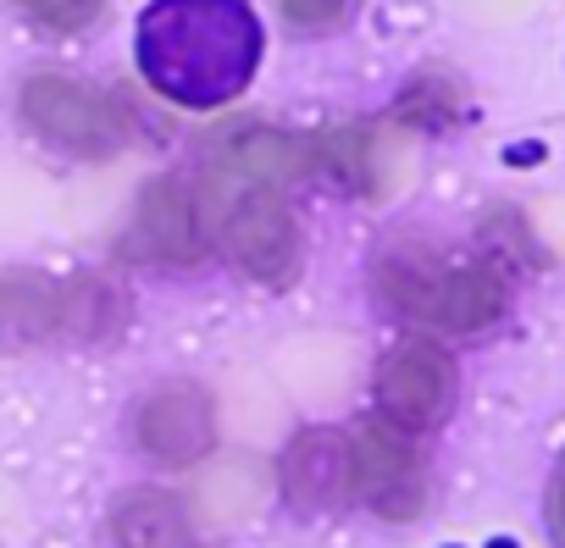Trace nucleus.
Instances as JSON below:
<instances>
[{
    "instance_id": "6",
    "label": "nucleus",
    "mask_w": 565,
    "mask_h": 548,
    "mask_svg": "<svg viewBox=\"0 0 565 548\" xmlns=\"http://www.w3.org/2000/svg\"><path fill=\"white\" fill-rule=\"evenodd\" d=\"M455 394V361L438 339H405L377 366V410L399 432H427L444 421Z\"/></svg>"
},
{
    "instance_id": "11",
    "label": "nucleus",
    "mask_w": 565,
    "mask_h": 548,
    "mask_svg": "<svg viewBox=\"0 0 565 548\" xmlns=\"http://www.w3.org/2000/svg\"><path fill=\"white\" fill-rule=\"evenodd\" d=\"M139 244L161 260H194L200 255V205L178 178H156L139 200Z\"/></svg>"
},
{
    "instance_id": "7",
    "label": "nucleus",
    "mask_w": 565,
    "mask_h": 548,
    "mask_svg": "<svg viewBox=\"0 0 565 548\" xmlns=\"http://www.w3.org/2000/svg\"><path fill=\"white\" fill-rule=\"evenodd\" d=\"M350 487L383 515V520H416L427 504V476L416 449L399 427L372 421L350 438Z\"/></svg>"
},
{
    "instance_id": "5",
    "label": "nucleus",
    "mask_w": 565,
    "mask_h": 548,
    "mask_svg": "<svg viewBox=\"0 0 565 548\" xmlns=\"http://www.w3.org/2000/svg\"><path fill=\"white\" fill-rule=\"evenodd\" d=\"M23 122L51 139L56 150H73V155H111L122 128L111 117V106L84 89L78 78H62V73H34L23 84Z\"/></svg>"
},
{
    "instance_id": "14",
    "label": "nucleus",
    "mask_w": 565,
    "mask_h": 548,
    "mask_svg": "<svg viewBox=\"0 0 565 548\" xmlns=\"http://www.w3.org/2000/svg\"><path fill=\"white\" fill-rule=\"evenodd\" d=\"M12 7H18V12H29L34 23L56 29V34H84V29H95V23H100L106 0H12Z\"/></svg>"
},
{
    "instance_id": "16",
    "label": "nucleus",
    "mask_w": 565,
    "mask_h": 548,
    "mask_svg": "<svg viewBox=\"0 0 565 548\" xmlns=\"http://www.w3.org/2000/svg\"><path fill=\"white\" fill-rule=\"evenodd\" d=\"M322 155H328V166H333L344 183L366 189V133H328V139H322Z\"/></svg>"
},
{
    "instance_id": "3",
    "label": "nucleus",
    "mask_w": 565,
    "mask_h": 548,
    "mask_svg": "<svg viewBox=\"0 0 565 548\" xmlns=\"http://www.w3.org/2000/svg\"><path fill=\"white\" fill-rule=\"evenodd\" d=\"M222 249L244 278H255L266 289L289 283L295 266H300V222H295L289 200L271 183L238 189L222 211Z\"/></svg>"
},
{
    "instance_id": "15",
    "label": "nucleus",
    "mask_w": 565,
    "mask_h": 548,
    "mask_svg": "<svg viewBox=\"0 0 565 548\" xmlns=\"http://www.w3.org/2000/svg\"><path fill=\"white\" fill-rule=\"evenodd\" d=\"M277 7H282V18H289L295 29L322 34V29H339L355 12V0H277Z\"/></svg>"
},
{
    "instance_id": "8",
    "label": "nucleus",
    "mask_w": 565,
    "mask_h": 548,
    "mask_svg": "<svg viewBox=\"0 0 565 548\" xmlns=\"http://www.w3.org/2000/svg\"><path fill=\"white\" fill-rule=\"evenodd\" d=\"M277 487L300 515H322L350 493V432L339 427H306L289 438L277 460Z\"/></svg>"
},
{
    "instance_id": "12",
    "label": "nucleus",
    "mask_w": 565,
    "mask_h": 548,
    "mask_svg": "<svg viewBox=\"0 0 565 548\" xmlns=\"http://www.w3.org/2000/svg\"><path fill=\"white\" fill-rule=\"evenodd\" d=\"M128 322V300L106 278H73L56 283V333L73 344H106Z\"/></svg>"
},
{
    "instance_id": "2",
    "label": "nucleus",
    "mask_w": 565,
    "mask_h": 548,
    "mask_svg": "<svg viewBox=\"0 0 565 548\" xmlns=\"http://www.w3.org/2000/svg\"><path fill=\"white\" fill-rule=\"evenodd\" d=\"M383 283H388L383 294L405 316H416L438 333H477L504 311V283L488 266H433V260L399 255V260H388Z\"/></svg>"
},
{
    "instance_id": "18",
    "label": "nucleus",
    "mask_w": 565,
    "mask_h": 548,
    "mask_svg": "<svg viewBox=\"0 0 565 548\" xmlns=\"http://www.w3.org/2000/svg\"><path fill=\"white\" fill-rule=\"evenodd\" d=\"M488 548H515V542H488Z\"/></svg>"
},
{
    "instance_id": "17",
    "label": "nucleus",
    "mask_w": 565,
    "mask_h": 548,
    "mask_svg": "<svg viewBox=\"0 0 565 548\" xmlns=\"http://www.w3.org/2000/svg\"><path fill=\"white\" fill-rule=\"evenodd\" d=\"M554 520H559V537H565V476H559V487H554Z\"/></svg>"
},
{
    "instance_id": "10",
    "label": "nucleus",
    "mask_w": 565,
    "mask_h": 548,
    "mask_svg": "<svg viewBox=\"0 0 565 548\" xmlns=\"http://www.w3.org/2000/svg\"><path fill=\"white\" fill-rule=\"evenodd\" d=\"M56 333V283L45 271H0V355H23Z\"/></svg>"
},
{
    "instance_id": "9",
    "label": "nucleus",
    "mask_w": 565,
    "mask_h": 548,
    "mask_svg": "<svg viewBox=\"0 0 565 548\" xmlns=\"http://www.w3.org/2000/svg\"><path fill=\"white\" fill-rule=\"evenodd\" d=\"M111 542L117 548H194V520L178 493L167 487H122L111 498Z\"/></svg>"
},
{
    "instance_id": "13",
    "label": "nucleus",
    "mask_w": 565,
    "mask_h": 548,
    "mask_svg": "<svg viewBox=\"0 0 565 548\" xmlns=\"http://www.w3.org/2000/svg\"><path fill=\"white\" fill-rule=\"evenodd\" d=\"M227 161H233V166H244V172H255L260 183H271V178L300 172V166H306V150H300L295 139L271 133V128H249V133H233Z\"/></svg>"
},
{
    "instance_id": "4",
    "label": "nucleus",
    "mask_w": 565,
    "mask_h": 548,
    "mask_svg": "<svg viewBox=\"0 0 565 548\" xmlns=\"http://www.w3.org/2000/svg\"><path fill=\"white\" fill-rule=\"evenodd\" d=\"M128 421H134V443L161 465H200L216 449V399L189 377L156 383Z\"/></svg>"
},
{
    "instance_id": "1",
    "label": "nucleus",
    "mask_w": 565,
    "mask_h": 548,
    "mask_svg": "<svg viewBox=\"0 0 565 548\" xmlns=\"http://www.w3.org/2000/svg\"><path fill=\"white\" fill-rule=\"evenodd\" d=\"M266 56V29L249 0H150L134 29L139 78L183 106L222 111L233 106Z\"/></svg>"
}]
</instances>
